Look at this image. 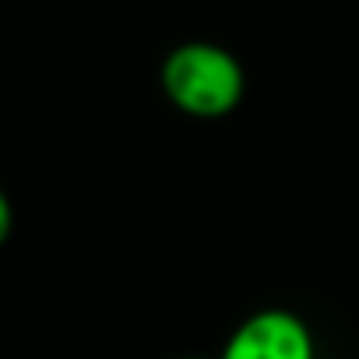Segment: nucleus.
I'll use <instances>...</instances> for the list:
<instances>
[{"mask_svg": "<svg viewBox=\"0 0 359 359\" xmlns=\"http://www.w3.org/2000/svg\"><path fill=\"white\" fill-rule=\"evenodd\" d=\"M158 85L165 99L194 120H222L229 116L247 92L243 64L219 43H180L165 53Z\"/></svg>", "mask_w": 359, "mask_h": 359, "instance_id": "obj_1", "label": "nucleus"}, {"mask_svg": "<svg viewBox=\"0 0 359 359\" xmlns=\"http://www.w3.org/2000/svg\"><path fill=\"white\" fill-rule=\"evenodd\" d=\"M219 359H317V345L299 313L264 306L236 324Z\"/></svg>", "mask_w": 359, "mask_h": 359, "instance_id": "obj_2", "label": "nucleus"}, {"mask_svg": "<svg viewBox=\"0 0 359 359\" xmlns=\"http://www.w3.org/2000/svg\"><path fill=\"white\" fill-rule=\"evenodd\" d=\"M11 229H15V208H11V198L0 187V247L11 240Z\"/></svg>", "mask_w": 359, "mask_h": 359, "instance_id": "obj_3", "label": "nucleus"}]
</instances>
